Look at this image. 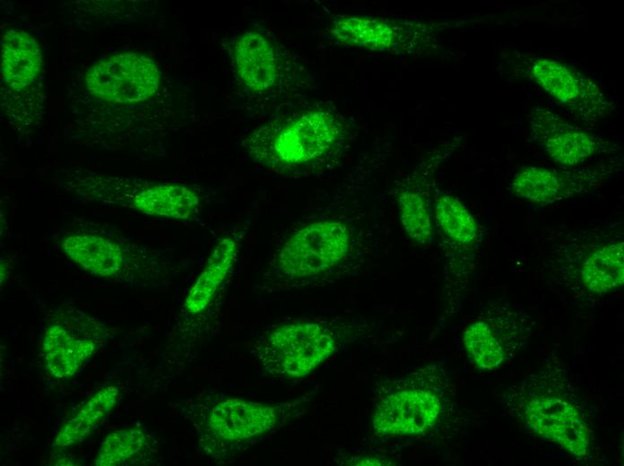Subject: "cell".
Instances as JSON below:
<instances>
[{
    "label": "cell",
    "instance_id": "52a82bcc",
    "mask_svg": "<svg viewBox=\"0 0 624 466\" xmlns=\"http://www.w3.org/2000/svg\"><path fill=\"white\" fill-rule=\"evenodd\" d=\"M229 53L238 90L264 109L295 98L313 83L299 56L269 33L244 30L231 39Z\"/></svg>",
    "mask_w": 624,
    "mask_h": 466
},
{
    "label": "cell",
    "instance_id": "6da1fadb",
    "mask_svg": "<svg viewBox=\"0 0 624 466\" xmlns=\"http://www.w3.org/2000/svg\"><path fill=\"white\" fill-rule=\"evenodd\" d=\"M330 204L290 229L272 252L260 281L265 294L318 289L352 276L381 247L379 223L347 181Z\"/></svg>",
    "mask_w": 624,
    "mask_h": 466
},
{
    "label": "cell",
    "instance_id": "ba28073f",
    "mask_svg": "<svg viewBox=\"0 0 624 466\" xmlns=\"http://www.w3.org/2000/svg\"><path fill=\"white\" fill-rule=\"evenodd\" d=\"M56 242L80 269L103 279L158 277L172 263L161 250L128 237L114 225L93 220H74Z\"/></svg>",
    "mask_w": 624,
    "mask_h": 466
},
{
    "label": "cell",
    "instance_id": "8992f818",
    "mask_svg": "<svg viewBox=\"0 0 624 466\" xmlns=\"http://www.w3.org/2000/svg\"><path fill=\"white\" fill-rule=\"evenodd\" d=\"M505 404L523 426L578 459H587L591 430L561 368L546 367L511 386Z\"/></svg>",
    "mask_w": 624,
    "mask_h": 466
},
{
    "label": "cell",
    "instance_id": "ac0fdd59",
    "mask_svg": "<svg viewBox=\"0 0 624 466\" xmlns=\"http://www.w3.org/2000/svg\"><path fill=\"white\" fill-rule=\"evenodd\" d=\"M528 139L555 163L567 168L620 149L617 142L585 131L540 106L528 114Z\"/></svg>",
    "mask_w": 624,
    "mask_h": 466
},
{
    "label": "cell",
    "instance_id": "44dd1931",
    "mask_svg": "<svg viewBox=\"0 0 624 466\" xmlns=\"http://www.w3.org/2000/svg\"><path fill=\"white\" fill-rule=\"evenodd\" d=\"M1 74L4 82L14 91L31 85L42 69L39 44L21 30H7L1 40Z\"/></svg>",
    "mask_w": 624,
    "mask_h": 466
},
{
    "label": "cell",
    "instance_id": "7a4b0ae2",
    "mask_svg": "<svg viewBox=\"0 0 624 466\" xmlns=\"http://www.w3.org/2000/svg\"><path fill=\"white\" fill-rule=\"evenodd\" d=\"M351 141L352 131L335 108L312 103L282 111L258 125L244 138L242 146L262 168L299 178L337 167Z\"/></svg>",
    "mask_w": 624,
    "mask_h": 466
},
{
    "label": "cell",
    "instance_id": "603a6c76",
    "mask_svg": "<svg viewBox=\"0 0 624 466\" xmlns=\"http://www.w3.org/2000/svg\"><path fill=\"white\" fill-rule=\"evenodd\" d=\"M152 448V438L144 429L138 427L117 429L105 437L94 464L123 465L134 457L149 453Z\"/></svg>",
    "mask_w": 624,
    "mask_h": 466
},
{
    "label": "cell",
    "instance_id": "7c38bea8",
    "mask_svg": "<svg viewBox=\"0 0 624 466\" xmlns=\"http://www.w3.org/2000/svg\"><path fill=\"white\" fill-rule=\"evenodd\" d=\"M247 229L245 222L236 224L217 239L184 299L180 310L183 324L205 330L213 326Z\"/></svg>",
    "mask_w": 624,
    "mask_h": 466
},
{
    "label": "cell",
    "instance_id": "2e32d148",
    "mask_svg": "<svg viewBox=\"0 0 624 466\" xmlns=\"http://www.w3.org/2000/svg\"><path fill=\"white\" fill-rule=\"evenodd\" d=\"M460 141V138H454L437 144L397 184L395 195L400 224L416 245L427 246L433 239L434 177Z\"/></svg>",
    "mask_w": 624,
    "mask_h": 466
},
{
    "label": "cell",
    "instance_id": "d6986e66",
    "mask_svg": "<svg viewBox=\"0 0 624 466\" xmlns=\"http://www.w3.org/2000/svg\"><path fill=\"white\" fill-rule=\"evenodd\" d=\"M527 74L545 92L583 122L609 116L613 104L590 77L559 61L532 57Z\"/></svg>",
    "mask_w": 624,
    "mask_h": 466
},
{
    "label": "cell",
    "instance_id": "3957f363",
    "mask_svg": "<svg viewBox=\"0 0 624 466\" xmlns=\"http://www.w3.org/2000/svg\"><path fill=\"white\" fill-rule=\"evenodd\" d=\"M310 406L309 394L261 402L219 393L193 403L189 414L201 455L212 463L229 465L262 439L299 419Z\"/></svg>",
    "mask_w": 624,
    "mask_h": 466
},
{
    "label": "cell",
    "instance_id": "277c9868",
    "mask_svg": "<svg viewBox=\"0 0 624 466\" xmlns=\"http://www.w3.org/2000/svg\"><path fill=\"white\" fill-rule=\"evenodd\" d=\"M374 325L361 315L295 318L271 326L249 344V350L267 375L297 379L371 333Z\"/></svg>",
    "mask_w": 624,
    "mask_h": 466
},
{
    "label": "cell",
    "instance_id": "9a60e30c",
    "mask_svg": "<svg viewBox=\"0 0 624 466\" xmlns=\"http://www.w3.org/2000/svg\"><path fill=\"white\" fill-rule=\"evenodd\" d=\"M532 332L531 319L506 303L490 305L465 329L463 342L470 362L483 370L501 366L513 348Z\"/></svg>",
    "mask_w": 624,
    "mask_h": 466
},
{
    "label": "cell",
    "instance_id": "7402d4cb",
    "mask_svg": "<svg viewBox=\"0 0 624 466\" xmlns=\"http://www.w3.org/2000/svg\"><path fill=\"white\" fill-rule=\"evenodd\" d=\"M118 399L119 389L116 385L98 390L63 425L54 439V445L64 448L82 442L114 409Z\"/></svg>",
    "mask_w": 624,
    "mask_h": 466
},
{
    "label": "cell",
    "instance_id": "30bf717a",
    "mask_svg": "<svg viewBox=\"0 0 624 466\" xmlns=\"http://www.w3.org/2000/svg\"><path fill=\"white\" fill-rule=\"evenodd\" d=\"M434 229L445 257L440 323L455 315L469 291L482 231L475 217L455 195L434 188Z\"/></svg>",
    "mask_w": 624,
    "mask_h": 466
},
{
    "label": "cell",
    "instance_id": "cb8c5ba5",
    "mask_svg": "<svg viewBox=\"0 0 624 466\" xmlns=\"http://www.w3.org/2000/svg\"><path fill=\"white\" fill-rule=\"evenodd\" d=\"M343 464L347 465H395V460L381 457L379 455L359 454L350 456L342 461Z\"/></svg>",
    "mask_w": 624,
    "mask_h": 466
},
{
    "label": "cell",
    "instance_id": "4fadbf2b",
    "mask_svg": "<svg viewBox=\"0 0 624 466\" xmlns=\"http://www.w3.org/2000/svg\"><path fill=\"white\" fill-rule=\"evenodd\" d=\"M622 168V161L615 158L579 168L525 166L514 174L509 189L530 203H553L602 187L618 177Z\"/></svg>",
    "mask_w": 624,
    "mask_h": 466
},
{
    "label": "cell",
    "instance_id": "e0dca14e",
    "mask_svg": "<svg viewBox=\"0 0 624 466\" xmlns=\"http://www.w3.org/2000/svg\"><path fill=\"white\" fill-rule=\"evenodd\" d=\"M95 97L113 103H140L153 98L160 87V71L152 58L122 52L96 63L85 75Z\"/></svg>",
    "mask_w": 624,
    "mask_h": 466
},
{
    "label": "cell",
    "instance_id": "8fae6325",
    "mask_svg": "<svg viewBox=\"0 0 624 466\" xmlns=\"http://www.w3.org/2000/svg\"><path fill=\"white\" fill-rule=\"evenodd\" d=\"M546 262L556 264L593 294L624 283V234L619 224L569 232L550 246Z\"/></svg>",
    "mask_w": 624,
    "mask_h": 466
},
{
    "label": "cell",
    "instance_id": "9c48e42d",
    "mask_svg": "<svg viewBox=\"0 0 624 466\" xmlns=\"http://www.w3.org/2000/svg\"><path fill=\"white\" fill-rule=\"evenodd\" d=\"M57 182L82 200L130 209L157 219L182 222L193 205L192 191L182 183L117 177L82 168H63Z\"/></svg>",
    "mask_w": 624,
    "mask_h": 466
},
{
    "label": "cell",
    "instance_id": "ffe728a7",
    "mask_svg": "<svg viewBox=\"0 0 624 466\" xmlns=\"http://www.w3.org/2000/svg\"><path fill=\"white\" fill-rule=\"evenodd\" d=\"M94 350V341L80 336L67 323L53 322L43 333L42 357L48 372L58 379L74 376Z\"/></svg>",
    "mask_w": 624,
    "mask_h": 466
},
{
    "label": "cell",
    "instance_id": "5bb4252c",
    "mask_svg": "<svg viewBox=\"0 0 624 466\" xmlns=\"http://www.w3.org/2000/svg\"><path fill=\"white\" fill-rule=\"evenodd\" d=\"M329 34L342 46L401 56L420 54L433 39L428 24L360 14L336 16Z\"/></svg>",
    "mask_w": 624,
    "mask_h": 466
},
{
    "label": "cell",
    "instance_id": "5b68a950",
    "mask_svg": "<svg viewBox=\"0 0 624 466\" xmlns=\"http://www.w3.org/2000/svg\"><path fill=\"white\" fill-rule=\"evenodd\" d=\"M454 406L452 379L443 361H433L382 384L370 427L381 438L423 437L439 429Z\"/></svg>",
    "mask_w": 624,
    "mask_h": 466
}]
</instances>
